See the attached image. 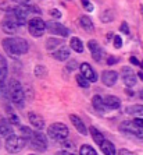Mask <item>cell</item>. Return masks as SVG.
<instances>
[{
	"label": "cell",
	"mask_w": 143,
	"mask_h": 155,
	"mask_svg": "<svg viewBox=\"0 0 143 155\" xmlns=\"http://www.w3.org/2000/svg\"><path fill=\"white\" fill-rule=\"evenodd\" d=\"M3 45L4 51L7 52V54H10L11 58H18V56H21V54H25L29 49V45L25 39H22V38H6L3 39L2 42Z\"/></svg>",
	"instance_id": "1"
},
{
	"label": "cell",
	"mask_w": 143,
	"mask_h": 155,
	"mask_svg": "<svg viewBox=\"0 0 143 155\" xmlns=\"http://www.w3.org/2000/svg\"><path fill=\"white\" fill-rule=\"evenodd\" d=\"M8 92H10L11 101L13 104H15L18 108L24 106V99H25V94H24V88L20 84L18 80H11L10 85H8Z\"/></svg>",
	"instance_id": "2"
},
{
	"label": "cell",
	"mask_w": 143,
	"mask_h": 155,
	"mask_svg": "<svg viewBox=\"0 0 143 155\" xmlns=\"http://www.w3.org/2000/svg\"><path fill=\"white\" fill-rule=\"evenodd\" d=\"M68 134H70L68 127L65 126V124H63V123H53V124H50L49 129H47V136H49L51 140L60 141V143L67 140Z\"/></svg>",
	"instance_id": "3"
},
{
	"label": "cell",
	"mask_w": 143,
	"mask_h": 155,
	"mask_svg": "<svg viewBox=\"0 0 143 155\" xmlns=\"http://www.w3.org/2000/svg\"><path fill=\"white\" fill-rule=\"evenodd\" d=\"M26 143H28V141H26L25 138H22L21 136H15V134H13V136H10V137L6 138L4 147H6V150H7L10 154H17V152H20L22 148L25 147Z\"/></svg>",
	"instance_id": "4"
},
{
	"label": "cell",
	"mask_w": 143,
	"mask_h": 155,
	"mask_svg": "<svg viewBox=\"0 0 143 155\" xmlns=\"http://www.w3.org/2000/svg\"><path fill=\"white\" fill-rule=\"evenodd\" d=\"M120 130H121L124 134L132 136V137L143 141V129L139 127L138 124H135L133 122H122L121 124H120Z\"/></svg>",
	"instance_id": "5"
},
{
	"label": "cell",
	"mask_w": 143,
	"mask_h": 155,
	"mask_svg": "<svg viewBox=\"0 0 143 155\" xmlns=\"http://www.w3.org/2000/svg\"><path fill=\"white\" fill-rule=\"evenodd\" d=\"M45 29H46V22L43 21L42 18H32L31 21L28 22V31L29 34L35 38H40V36L45 34Z\"/></svg>",
	"instance_id": "6"
},
{
	"label": "cell",
	"mask_w": 143,
	"mask_h": 155,
	"mask_svg": "<svg viewBox=\"0 0 143 155\" xmlns=\"http://www.w3.org/2000/svg\"><path fill=\"white\" fill-rule=\"evenodd\" d=\"M29 143H31V147L33 150H36V151L43 152V151H46V148H47L46 136L43 133H40V131H33L32 138L29 140Z\"/></svg>",
	"instance_id": "7"
},
{
	"label": "cell",
	"mask_w": 143,
	"mask_h": 155,
	"mask_svg": "<svg viewBox=\"0 0 143 155\" xmlns=\"http://www.w3.org/2000/svg\"><path fill=\"white\" fill-rule=\"evenodd\" d=\"M46 28L49 29L51 34L58 35V36H63V38H65V36L70 35V29H68L67 27H64L63 24L57 22V21H47L46 22Z\"/></svg>",
	"instance_id": "8"
},
{
	"label": "cell",
	"mask_w": 143,
	"mask_h": 155,
	"mask_svg": "<svg viewBox=\"0 0 143 155\" xmlns=\"http://www.w3.org/2000/svg\"><path fill=\"white\" fill-rule=\"evenodd\" d=\"M17 27H18V22H17V20H15L14 14H13V17L8 14L7 17L2 21V28H3V31L6 34H8V35H13V34L17 32Z\"/></svg>",
	"instance_id": "9"
},
{
	"label": "cell",
	"mask_w": 143,
	"mask_h": 155,
	"mask_svg": "<svg viewBox=\"0 0 143 155\" xmlns=\"http://www.w3.org/2000/svg\"><path fill=\"white\" fill-rule=\"evenodd\" d=\"M28 13H31V11H29L28 7H25V4H20L18 7H14L13 14H14L15 20H17L18 25H25L26 18H28Z\"/></svg>",
	"instance_id": "10"
},
{
	"label": "cell",
	"mask_w": 143,
	"mask_h": 155,
	"mask_svg": "<svg viewBox=\"0 0 143 155\" xmlns=\"http://www.w3.org/2000/svg\"><path fill=\"white\" fill-rule=\"evenodd\" d=\"M88 48H89V51H90V53H92L93 59H95L96 61H100L101 58H103V49L100 48L99 42L90 39L89 42H88Z\"/></svg>",
	"instance_id": "11"
},
{
	"label": "cell",
	"mask_w": 143,
	"mask_h": 155,
	"mask_svg": "<svg viewBox=\"0 0 143 155\" xmlns=\"http://www.w3.org/2000/svg\"><path fill=\"white\" fill-rule=\"evenodd\" d=\"M101 80H103V84L107 87H113L115 85L118 80V73L114 71V70H106L101 74Z\"/></svg>",
	"instance_id": "12"
},
{
	"label": "cell",
	"mask_w": 143,
	"mask_h": 155,
	"mask_svg": "<svg viewBox=\"0 0 143 155\" xmlns=\"http://www.w3.org/2000/svg\"><path fill=\"white\" fill-rule=\"evenodd\" d=\"M122 80H124V84L126 87H133L136 84V74L132 71V69H129V67H124L122 69Z\"/></svg>",
	"instance_id": "13"
},
{
	"label": "cell",
	"mask_w": 143,
	"mask_h": 155,
	"mask_svg": "<svg viewBox=\"0 0 143 155\" xmlns=\"http://www.w3.org/2000/svg\"><path fill=\"white\" fill-rule=\"evenodd\" d=\"M79 69H81V74H82V76H85L86 78L89 80V81H92V83H96V81H97L96 71L90 67L89 63H82V64L79 66Z\"/></svg>",
	"instance_id": "14"
},
{
	"label": "cell",
	"mask_w": 143,
	"mask_h": 155,
	"mask_svg": "<svg viewBox=\"0 0 143 155\" xmlns=\"http://www.w3.org/2000/svg\"><path fill=\"white\" fill-rule=\"evenodd\" d=\"M0 133H2V136H3L4 138H7L14 134V131H13V124L10 123V120L3 119V117L0 119Z\"/></svg>",
	"instance_id": "15"
},
{
	"label": "cell",
	"mask_w": 143,
	"mask_h": 155,
	"mask_svg": "<svg viewBox=\"0 0 143 155\" xmlns=\"http://www.w3.org/2000/svg\"><path fill=\"white\" fill-rule=\"evenodd\" d=\"M29 123L35 127L36 130H42L45 129V120L40 115H38L36 112H29Z\"/></svg>",
	"instance_id": "16"
},
{
	"label": "cell",
	"mask_w": 143,
	"mask_h": 155,
	"mask_svg": "<svg viewBox=\"0 0 143 155\" xmlns=\"http://www.w3.org/2000/svg\"><path fill=\"white\" fill-rule=\"evenodd\" d=\"M53 56H54V59L56 60H58V61H64V60H68L70 59V48H67V46H60L57 49V51L53 53Z\"/></svg>",
	"instance_id": "17"
},
{
	"label": "cell",
	"mask_w": 143,
	"mask_h": 155,
	"mask_svg": "<svg viewBox=\"0 0 143 155\" xmlns=\"http://www.w3.org/2000/svg\"><path fill=\"white\" fill-rule=\"evenodd\" d=\"M70 120H71V123L74 124V127H75L76 130H78L79 133L82 134V136H86V133H88V130H86L85 124H83V122L81 119H79L78 116L75 115H70Z\"/></svg>",
	"instance_id": "18"
},
{
	"label": "cell",
	"mask_w": 143,
	"mask_h": 155,
	"mask_svg": "<svg viewBox=\"0 0 143 155\" xmlns=\"http://www.w3.org/2000/svg\"><path fill=\"white\" fill-rule=\"evenodd\" d=\"M104 105L110 109H118L121 106V99L118 97H114V95H108L104 98Z\"/></svg>",
	"instance_id": "19"
},
{
	"label": "cell",
	"mask_w": 143,
	"mask_h": 155,
	"mask_svg": "<svg viewBox=\"0 0 143 155\" xmlns=\"http://www.w3.org/2000/svg\"><path fill=\"white\" fill-rule=\"evenodd\" d=\"M100 150L104 155H117L115 154V145L108 140H104L100 144Z\"/></svg>",
	"instance_id": "20"
},
{
	"label": "cell",
	"mask_w": 143,
	"mask_h": 155,
	"mask_svg": "<svg viewBox=\"0 0 143 155\" xmlns=\"http://www.w3.org/2000/svg\"><path fill=\"white\" fill-rule=\"evenodd\" d=\"M125 112L135 117H143V105H131L125 109Z\"/></svg>",
	"instance_id": "21"
},
{
	"label": "cell",
	"mask_w": 143,
	"mask_h": 155,
	"mask_svg": "<svg viewBox=\"0 0 143 155\" xmlns=\"http://www.w3.org/2000/svg\"><path fill=\"white\" fill-rule=\"evenodd\" d=\"M64 45V41L60 38H47L46 41V49L47 51H53V49H58V46Z\"/></svg>",
	"instance_id": "22"
},
{
	"label": "cell",
	"mask_w": 143,
	"mask_h": 155,
	"mask_svg": "<svg viewBox=\"0 0 143 155\" xmlns=\"http://www.w3.org/2000/svg\"><path fill=\"white\" fill-rule=\"evenodd\" d=\"M70 48H71L72 51H75L76 53H82V52H83V43H82V41L79 39V38H76V36L71 38V41H70Z\"/></svg>",
	"instance_id": "23"
},
{
	"label": "cell",
	"mask_w": 143,
	"mask_h": 155,
	"mask_svg": "<svg viewBox=\"0 0 143 155\" xmlns=\"http://www.w3.org/2000/svg\"><path fill=\"white\" fill-rule=\"evenodd\" d=\"M92 105L93 108L96 109L97 112H104V108H106V105H104V99L99 95H95L92 99Z\"/></svg>",
	"instance_id": "24"
},
{
	"label": "cell",
	"mask_w": 143,
	"mask_h": 155,
	"mask_svg": "<svg viewBox=\"0 0 143 155\" xmlns=\"http://www.w3.org/2000/svg\"><path fill=\"white\" fill-rule=\"evenodd\" d=\"M89 131H90V134H92V138L95 140V143H96V144L100 145L101 143L104 141V136L100 133V131H99V130L96 129V127H90Z\"/></svg>",
	"instance_id": "25"
},
{
	"label": "cell",
	"mask_w": 143,
	"mask_h": 155,
	"mask_svg": "<svg viewBox=\"0 0 143 155\" xmlns=\"http://www.w3.org/2000/svg\"><path fill=\"white\" fill-rule=\"evenodd\" d=\"M7 60H6V59H4V56H2V54H0V78L3 80H6V77H7Z\"/></svg>",
	"instance_id": "26"
},
{
	"label": "cell",
	"mask_w": 143,
	"mask_h": 155,
	"mask_svg": "<svg viewBox=\"0 0 143 155\" xmlns=\"http://www.w3.org/2000/svg\"><path fill=\"white\" fill-rule=\"evenodd\" d=\"M79 24H81V27H82L83 29H86V31H92L93 29V22L88 15H82V17L79 18Z\"/></svg>",
	"instance_id": "27"
},
{
	"label": "cell",
	"mask_w": 143,
	"mask_h": 155,
	"mask_svg": "<svg viewBox=\"0 0 143 155\" xmlns=\"http://www.w3.org/2000/svg\"><path fill=\"white\" fill-rule=\"evenodd\" d=\"M32 134H33V131L29 127H26V126H20V136H21L22 138H25L26 141H29L31 138H32Z\"/></svg>",
	"instance_id": "28"
},
{
	"label": "cell",
	"mask_w": 143,
	"mask_h": 155,
	"mask_svg": "<svg viewBox=\"0 0 143 155\" xmlns=\"http://www.w3.org/2000/svg\"><path fill=\"white\" fill-rule=\"evenodd\" d=\"M79 155H97L96 150L93 147H90V145L85 144L81 147V150H79Z\"/></svg>",
	"instance_id": "29"
},
{
	"label": "cell",
	"mask_w": 143,
	"mask_h": 155,
	"mask_svg": "<svg viewBox=\"0 0 143 155\" xmlns=\"http://www.w3.org/2000/svg\"><path fill=\"white\" fill-rule=\"evenodd\" d=\"M100 20L103 22H111L113 20H114V13H113L111 10L103 11V13H101V15H100Z\"/></svg>",
	"instance_id": "30"
},
{
	"label": "cell",
	"mask_w": 143,
	"mask_h": 155,
	"mask_svg": "<svg viewBox=\"0 0 143 155\" xmlns=\"http://www.w3.org/2000/svg\"><path fill=\"white\" fill-rule=\"evenodd\" d=\"M7 115H8V120H10L11 124H15V126H20V119L18 116L15 115L13 110L10 109V106H7Z\"/></svg>",
	"instance_id": "31"
},
{
	"label": "cell",
	"mask_w": 143,
	"mask_h": 155,
	"mask_svg": "<svg viewBox=\"0 0 143 155\" xmlns=\"http://www.w3.org/2000/svg\"><path fill=\"white\" fill-rule=\"evenodd\" d=\"M76 83H78V85H81L82 88H89V80L86 78L85 76H82V74H78L76 76Z\"/></svg>",
	"instance_id": "32"
},
{
	"label": "cell",
	"mask_w": 143,
	"mask_h": 155,
	"mask_svg": "<svg viewBox=\"0 0 143 155\" xmlns=\"http://www.w3.org/2000/svg\"><path fill=\"white\" fill-rule=\"evenodd\" d=\"M35 74H36V77H43L45 74H46V70H45V67H43V66H36Z\"/></svg>",
	"instance_id": "33"
},
{
	"label": "cell",
	"mask_w": 143,
	"mask_h": 155,
	"mask_svg": "<svg viewBox=\"0 0 143 155\" xmlns=\"http://www.w3.org/2000/svg\"><path fill=\"white\" fill-rule=\"evenodd\" d=\"M113 42H114V46L117 48V49H120V48L122 46V39H121V36H120V35H114Z\"/></svg>",
	"instance_id": "34"
},
{
	"label": "cell",
	"mask_w": 143,
	"mask_h": 155,
	"mask_svg": "<svg viewBox=\"0 0 143 155\" xmlns=\"http://www.w3.org/2000/svg\"><path fill=\"white\" fill-rule=\"evenodd\" d=\"M78 67H79V66H78V63H76L75 60H71L67 64V70H68V71H74V70L78 69Z\"/></svg>",
	"instance_id": "35"
},
{
	"label": "cell",
	"mask_w": 143,
	"mask_h": 155,
	"mask_svg": "<svg viewBox=\"0 0 143 155\" xmlns=\"http://www.w3.org/2000/svg\"><path fill=\"white\" fill-rule=\"evenodd\" d=\"M50 15L58 20V18L61 17V13H60V10H57V8H51V10H50Z\"/></svg>",
	"instance_id": "36"
},
{
	"label": "cell",
	"mask_w": 143,
	"mask_h": 155,
	"mask_svg": "<svg viewBox=\"0 0 143 155\" xmlns=\"http://www.w3.org/2000/svg\"><path fill=\"white\" fill-rule=\"evenodd\" d=\"M120 29H121V32L126 34V35L129 34V27H128V24H126V22H122L121 27H120Z\"/></svg>",
	"instance_id": "37"
},
{
	"label": "cell",
	"mask_w": 143,
	"mask_h": 155,
	"mask_svg": "<svg viewBox=\"0 0 143 155\" xmlns=\"http://www.w3.org/2000/svg\"><path fill=\"white\" fill-rule=\"evenodd\" d=\"M82 4H83V7H85L86 10H89V11L93 10V4L89 3V0H82Z\"/></svg>",
	"instance_id": "38"
},
{
	"label": "cell",
	"mask_w": 143,
	"mask_h": 155,
	"mask_svg": "<svg viewBox=\"0 0 143 155\" xmlns=\"http://www.w3.org/2000/svg\"><path fill=\"white\" fill-rule=\"evenodd\" d=\"M61 143H63V147L64 148H71V150H74V144H72L71 141L64 140V141H61Z\"/></svg>",
	"instance_id": "39"
},
{
	"label": "cell",
	"mask_w": 143,
	"mask_h": 155,
	"mask_svg": "<svg viewBox=\"0 0 143 155\" xmlns=\"http://www.w3.org/2000/svg\"><path fill=\"white\" fill-rule=\"evenodd\" d=\"M118 155H136V154H133V152L129 151V150H120Z\"/></svg>",
	"instance_id": "40"
},
{
	"label": "cell",
	"mask_w": 143,
	"mask_h": 155,
	"mask_svg": "<svg viewBox=\"0 0 143 155\" xmlns=\"http://www.w3.org/2000/svg\"><path fill=\"white\" fill-rule=\"evenodd\" d=\"M133 123H135V124H138L139 127H142V129H143V117H136V119L133 120Z\"/></svg>",
	"instance_id": "41"
},
{
	"label": "cell",
	"mask_w": 143,
	"mask_h": 155,
	"mask_svg": "<svg viewBox=\"0 0 143 155\" xmlns=\"http://www.w3.org/2000/svg\"><path fill=\"white\" fill-rule=\"evenodd\" d=\"M117 61H118L117 58H108L107 59V64L111 66V64H114V63H117Z\"/></svg>",
	"instance_id": "42"
},
{
	"label": "cell",
	"mask_w": 143,
	"mask_h": 155,
	"mask_svg": "<svg viewBox=\"0 0 143 155\" xmlns=\"http://www.w3.org/2000/svg\"><path fill=\"white\" fill-rule=\"evenodd\" d=\"M11 2H14V3H18V4H28L31 0H11Z\"/></svg>",
	"instance_id": "43"
},
{
	"label": "cell",
	"mask_w": 143,
	"mask_h": 155,
	"mask_svg": "<svg viewBox=\"0 0 143 155\" xmlns=\"http://www.w3.org/2000/svg\"><path fill=\"white\" fill-rule=\"evenodd\" d=\"M129 61H131V63H132V64H136V66L139 64V66H140L139 60H138V59H136V58H133V56H132V58H131V59H129Z\"/></svg>",
	"instance_id": "44"
},
{
	"label": "cell",
	"mask_w": 143,
	"mask_h": 155,
	"mask_svg": "<svg viewBox=\"0 0 143 155\" xmlns=\"http://www.w3.org/2000/svg\"><path fill=\"white\" fill-rule=\"evenodd\" d=\"M58 155H75V154H74L72 151H60Z\"/></svg>",
	"instance_id": "45"
},
{
	"label": "cell",
	"mask_w": 143,
	"mask_h": 155,
	"mask_svg": "<svg viewBox=\"0 0 143 155\" xmlns=\"http://www.w3.org/2000/svg\"><path fill=\"white\" fill-rule=\"evenodd\" d=\"M138 77H139V78H140V80H142V81H143V71H140L139 74H138Z\"/></svg>",
	"instance_id": "46"
},
{
	"label": "cell",
	"mask_w": 143,
	"mask_h": 155,
	"mask_svg": "<svg viewBox=\"0 0 143 155\" xmlns=\"http://www.w3.org/2000/svg\"><path fill=\"white\" fill-rule=\"evenodd\" d=\"M3 85H4V81L2 78H0V90H2V88H3Z\"/></svg>",
	"instance_id": "47"
},
{
	"label": "cell",
	"mask_w": 143,
	"mask_h": 155,
	"mask_svg": "<svg viewBox=\"0 0 143 155\" xmlns=\"http://www.w3.org/2000/svg\"><path fill=\"white\" fill-rule=\"evenodd\" d=\"M139 95H140V98H142V99H143V90L140 91V94H139Z\"/></svg>",
	"instance_id": "48"
},
{
	"label": "cell",
	"mask_w": 143,
	"mask_h": 155,
	"mask_svg": "<svg viewBox=\"0 0 143 155\" xmlns=\"http://www.w3.org/2000/svg\"><path fill=\"white\" fill-rule=\"evenodd\" d=\"M140 67H142V69H143V61H142V63H140Z\"/></svg>",
	"instance_id": "49"
},
{
	"label": "cell",
	"mask_w": 143,
	"mask_h": 155,
	"mask_svg": "<svg viewBox=\"0 0 143 155\" xmlns=\"http://www.w3.org/2000/svg\"><path fill=\"white\" fill-rule=\"evenodd\" d=\"M2 137H3V136H2V133H0V138H2Z\"/></svg>",
	"instance_id": "50"
},
{
	"label": "cell",
	"mask_w": 143,
	"mask_h": 155,
	"mask_svg": "<svg viewBox=\"0 0 143 155\" xmlns=\"http://www.w3.org/2000/svg\"><path fill=\"white\" fill-rule=\"evenodd\" d=\"M31 155H33V154H31Z\"/></svg>",
	"instance_id": "51"
}]
</instances>
